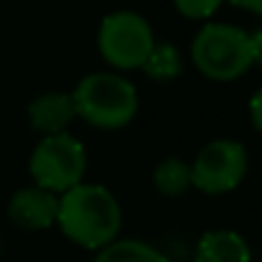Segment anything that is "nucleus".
Here are the masks:
<instances>
[{
	"mask_svg": "<svg viewBox=\"0 0 262 262\" xmlns=\"http://www.w3.org/2000/svg\"><path fill=\"white\" fill-rule=\"evenodd\" d=\"M250 117H252V125L262 133V89H257L250 99Z\"/></svg>",
	"mask_w": 262,
	"mask_h": 262,
	"instance_id": "nucleus-14",
	"label": "nucleus"
},
{
	"mask_svg": "<svg viewBox=\"0 0 262 262\" xmlns=\"http://www.w3.org/2000/svg\"><path fill=\"white\" fill-rule=\"evenodd\" d=\"M8 214L23 229H46L56 222L59 196L41 186H23L10 196Z\"/></svg>",
	"mask_w": 262,
	"mask_h": 262,
	"instance_id": "nucleus-7",
	"label": "nucleus"
},
{
	"mask_svg": "<svg viewBox=\"0 0 262 262\" xmlns=\"http://www.w3.org/2000/svg\"><path fill=\"white\" fill-rule=\"evenodd\" d=\"M145 74L156 82H171L173 77L181 74V54L173 43L168 41H161L150 49L145 64H143Z\"/></svg>",
	"mask_w": 262,
	"mask_h": 262,
	"instance_id": "nucleus-12",
	"label": "nucleus"
},
{
	"mask_svg": "<svg viewBox=\"0 0 262 262\" xmlns=\"http://www.w3.org/2000/svg\"><path fill=\"white\" fill-rule=\"evenodd\" d=\"M173 3L186 18H206L216 13V8L222 5V0H173Z\"/></svg>",
	"mask_w": 262,
	"mask_h": 262,
	"instance_id": "nucleus-13",
	"label": "nucleus"
},
{
	"mask_svg": "<svg viewBox=\"0 0 262 262\" xmlns=\"http://www.w3.org/2000/svg\"><path fill=\"white\" fill-rule=\"evenodd\" d=\"M196 262H252L250 245L232 229H211L199 239Z\"/></svg>",
	"mask_w": 262,
	"mask_h": 262,
	"instance_id": "nucleus-9",
	"label": "nucleus"
},
{
	"mask_svg": "<svg viewBox=\"0 0 262 262\" xmlns=\"http://www.w3.org/2000/svg\"><path fill=\"white\" fill-rule=\"evenodd\" d=\"M153 183L166 196L186 193L193 186V181H191V163H186L181 158H163L156 166V171H153Z\"/></svg>",
	"mask_w": 262,
	"mask_h": 262,
	"instance_id": "nucleus-11",
	"label": "nucleus"
},
{
	"mask_svg": "<svg viewBox=\"0 0 262 262\" xmlns=\"http://www.w3.org/2000/svg\"><path fill=\"white\" fill-rule=\"evenodd\" d=\"M56 222L74 245L102 250L115 242L122 224V209L107 186L77 183L59 196Z\"/></svg>",
	"mask_w": 262,
	"mask_h": 262,
	"instance_id": "nucleus-1",
	"label": "nucleus"
},
{
	"mask_svg": "<svg viewBox=\"0 0 262 262\" xmlns=\"http://www.w3.org/2000/svg\"><path fill=\"white\" fill-rule=\"evenodd\" d=\"M74 115V102L67 92H43L28 104V122L33 130L43 133V138L67 133V125Z\"/></svg>",
	"mask_w": 262,
	"mask_h": 262,
	"instance_id": "nucleus-8",
	"label": "nucleus"
},
{
	"mask_svg": "<svg viewBox=\"0 0 262 262\" xmlns=\"http://www.w3.org/2000/svg\"><path fill=\"white\" fill-rule=\"evenodd\" d=\"M250 41H252V56H255V64L262 67V26H257L255 33H250Z\"/></svg>",
	"mask_w": 262,
	"mask_h": 262,
	"instance_id": "nucleus-15",
	"label": "nucleus"
},
{
	"mask_svg": "<svg viewBox=\"0 0 262 262\" xmlns=\"http://www.w3.org/2000/svg\"><path fill=\"white\" fill-rule=\"evenodd\" d=\"M92 262H168V257L143 239H115L102 247Z\"/></svg>",
	"mask_w": 262,
	"mask_h": 262,
	"instance_id": "nucleus-10",
	"label": "nucleus"
},
{
	"mask_svg": "<svg viewBox=\"0 0 262 262\" xmlns=\"http://www.w3.org/2000/svg\"><path fill=\"white\" fill-rule=\"evenodd\" d=\"M247 173V150L242 143L216 138L206 143L191 163V181L204 193H227Z\"/></svg>",
	"mask_w": 262,
	"mask_h": 262,
	"instance_id": "nucleus-6",
	"label": "nucleus"
},
{
	"mask_svg": "<svg viewBox=\"0 0 262 262\" xmlns=\"http://www.w3.org/2000/svg\"><path fill=\"white\" fill-rule=\"evenodd\" d=\"M234 5L245 8V10H252V13H262V0H232Z\"/></svg>",
	"mask_w": 262,
	"mask_h": 262,
	"instance_id": "nucleus-16",
	"label": "nucleus"
},
{
	"mask_svg": "<svg viewBox=\"0 0 262 262\" xmlns=\"http://www.w3.org/2000/svg\"><path fill=\"white\" fill-rule=\"evenodd\" d=\"M191 59L201 74L216 82L237 79L255 64L250 33L232 23L201 26L191 43Z\"/></svg>",
	"mask_w": 262,
	"mask_h": 262,
	"instance_id": "nucleus-3",
	"label": "nucleus"
},
{
	"mask_svg": "<svg viewBox=\"0 0 262 262\" xmlns=\"http://www.w3.org/2000/svg\"><path fill=\"white\" fill-rule=\"evenodd\" d=\"M28 168L36 186L51 193H64L72 186L82 183V176L87 168V150L82 140L69 133L46 135L33 148Z\"/></svg>",
	"mask_w": 262,
	"mask_h": 262,
	"instance_id": "nucleus-4",
	"label": "nucleus"
},
{
	"mask_svg": "<svg viewBox=\"0 0 262 262\" xmlns=\"http://www.w3.org/2000/svg\"><path fill=\"white\" fill-rule=\"evenodd\" d=\"M97 43L102 56L117 69L143 67L150 49L156 46V36L150 23L135 10H115L102 18Z\"/></svg>",
	"mask_w": 262,
	"mask_h": 262,
	"instance_id": "nucleus-5",
	"label": "nucleus"
},
{
	"mask_svg": "<svg viewBox=\"0 0 262 262\" xmlns=\"http://www.w3.org/2000/svg\"><path fill=\"white\" fill-rule=\"evenodd\" d=\"M74 112L102 130L125 127L138 112V89L115 72H92L72 92Z\"/></svg>",
	"mask_w": 262,
	"mask_h": 262,
	"instance_id": "nucleus-2",
	"label": "nucleus"
}]
</instances>
